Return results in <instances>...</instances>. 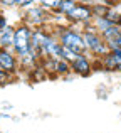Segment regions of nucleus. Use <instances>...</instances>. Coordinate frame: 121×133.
I'll use <instances>...</instances> for the list:
<instances>
[{"label": "nucleus", "mask_w": 121, "mask_h": 133, "mask_svg": "<svg viewBox=\"0 0 121 133\" xmlns=\"http://www.w3.org/2000/svg\"><path fill=\"white\" fill-rule=\"evenodd\" d=\"M81 32H82V39H84L86 51L94 59H101L103 56H106L109 52V47L106 44V41L103 39L101 32H98L92 27V24H88V25L81 27Z\"/></svg>", "instance_id": "1"}, {"label": "nucleus", "mask_w": 121, "mask_h": 133, "mask_svg": "<svg viewBox=\"0 0 121 133\" xmlns=\"http://www.w3.org/2000/svg\"><path fill=\"white\" fill-rule=\"evenodd\" d=\"M22 22L29 24L30 27H47L54 22V15L46 9H42L39 3L22 10Z\"/></svg>", "instance_id": "2"}, {"label": "nucleus", "mask_w": 121, "mask_h": 133, "mask_svg": "<svg viewBox=\"0 0 121 133\" xmlns=\"http://www.w3.org/2000/svg\"><path fill=\"white\" fill-rule=\"evenodd\" d=\"M32 29L29 24L22 22L15 25V36H13V44H12V51L17 54V57L27 54L30 49V41H32Z\"/></svg>", "instance_id": "3"}, {"label": "nucleus", "mask_w": 121, "mask_h": 133, "mask_svg": "<svg viewBox=\"0 0 121 133\" xmlns=\"http://www.w3.org/2000/svg\"><path fill=\"white\" fill-rule=\"evenodd\" d=\"M92 19H94V15H92L91 5H88V3H76V7L69 12V15L64 19V22L81 29V27L91 24Z\"/></svg>", "instance_id": "4"}, {"label": "nucleus", "mask_w": 121, "mask_h": 133, "mask_svg": "<svg viewBox=\"0 0 121 133\" xmlns=\"http://www.w3.org/2000/svg\"><path fill=\"white\" fill-rule=\"evenodd\" d=\"M92 62H94V57H92L88 51L82 52V54H77V57L71 62L72 74L79 76V78H89V76L94 72Z\"/></svg>", "instance_id": "5"}, {"label": "nucleus", "mask_w": 121, "mask_h": 133, "mask_svg": "<svg viewBox=\"0 0 121 133\" xmlns=\"http://www.w3.org/2000/svg\"><path fill=\"white\" fill-rule=\"evenodd\" d=\"M0 68L5 69L7 72L19 78L20 72V62L17 54L12 51V47H0Z\"/></svg>", "instance_id": "6"}, {"label": "nucleus", "mask_w": 121, "mask_h": 133, "mask_svg": "<svg viewBox=\"0 0 121 133\" xmlns=\"http://www.w3.org/2000/svg\"><path fill=\"white\" fill-rule=\"evenodd\" d=\"M13 36H15V25H7L0 30V47H12Z\"/></svg>", "instance_id": "7"}, {"label": "nucleus", "mask_w": 121, "mask_h": 133, "mask_svg": "<svg viewBox=\"0 0 121 133\" xmlns=\"http://www.w3.org/2000/svg\"><path fill=\"white\" fill-rule=\"evenodd\" d=\"M72 74L71 62L64 61V59H57L56 62V78H69Z\"/></svg>", "instance_id": "8"}, {"label": "nucleus", "mask_w": 121, "mask_h": 133, "mask_svg": "<svg viewBox=\"0 0 121 133\" xmlns=\"http://www.w3.org/2000/svg\"><path fill=\"white\" fill-rule=\"evenodd\" d=\"M91 24H92V27H94V29L98 30V32H104L106 29H109V27L113 25V24L109 22V20L106 19V17H94Z\"/></svg>", "instance_id": "9"}, {"label": "nucleus", "mask_w": 121, "mask_h": 133, "mask_svg": "<svg viewBox=\"0 0 121 133\" xmlns=\"http://www.w3.org/2000/svg\"><path fill=\"white\" fill-rule=\"evenodd\" d=\"M91 10H92V15H94V17H104L106 14H108L109 7L104 5V3L99 0V2H94V3L91 5Z\"/></svg>", "instance_id": "10"}, {"label": "nucleus", "mask_w": 121, "mask_h": 133, "mask_svg": "<svg viewBox=\"0 0 121 133\" xmlns=\"http://www.w3.org/2000/svg\"><path fill=\"white\" fill-rule=\"evenodd\" d=\"M119 34H121L119 32V27L118 25H111L109 29H106L104 32H101V36H103V39H104L106 42H111V41H115Z\"/></svg>", "instance_id": "11"}, {"label": "nucleus", "mask_w": 121, "mask_h": 133, "mask_svg": "<svg viewBox=\"0 0 121 133\" xmlns=\"http://www.w3.org/2000/svg\"><path fill=\"white\" fill-rule=\"evenodd\" d=\"M104 17L113 24V25H118V27L121 25V10H118V9H109L108 14H106Z\"/></svg>", "instance_id": "12"}, {"label": "nucleus", "mask_w": 121, "mask_h": 133, "mask_svg": "<svg viewBox=\"0 0 121 133\" xmlns=\"http://www.w3.org/2000/svg\"><path fill=\"white\" fill-rule=\"evenodd\" d=\"M76 57H77V52H74L72 49H69V47H64V45L61 47V59H64V61H67V62H72Z\"/></svg>", "instance_id": "13"}, {"label": "nucleus", "mask_w": 121, "mask_h": 133, "mask_svg": "<svg viewBox=\"0 0 121 133\" xmlns=\"http://www.w3.org/2000/svg\"><path fill=\"white\" fill-rule=\"evenodd\" d=\"M59 3H61V0H39V5L42 7V9H46L47 12H51V14L57 9Z\"/></svg>", "instance_id": "14"}, {"label": "nucleus", "mask_w": 121, "mask_h": 133, "mask_svg": "<svg viewBox=\"0 0 121 133\" xmlns=\"http://www.w3.org/2000/svg\"><path fill=\"white\" fill-rule=\"evenodd\" d=\"M15 79L17 78L13 74H10V72H7L5 69L0 68V86H7V84H10V83H13Z\"/></svg>", "instance_id": "15"}, {"label": "nucleus", "mask_w": 121, "mask_h": 133, "mask_svg": "<svg viewBox=\"0 0 121 133\" xmlns=\"http://www.w3.org/2000/svg\"><path fill=\"white\" fill-rule=\"evenodd\" d=\"M35 3H39V0H17V9L25 10V9H29V7L35 5Z\"/></svg>", "instance_id": "16"}, {"label": "nucleus", "mask_w": 121, "mask_h": 133, "mask_svg": "<svg viewBox=\"0 0 121 133\" xmlns=\"http://www.w3.org/2000/svg\"><path fill=\"white\" fill-rule=\"evenodd\" d=\"M0 7H3V9H13V7H17V0H0Z\"/></svg>", "instance_id": "17"}, {"label": "nucleus", "mask_w": 121, "mask_h": 133, "mask_svg": "<svg viewBox=\"0 0 121 133\" xmlns=\"http://www.w3.org/2000/svg\"><path fill=\"white\" fill-rule=\"evenodd\" d=\"M104 5H108L109 9H118V7L121 5V0H101Z\"/></svg>", "instance_id": "18"}, {"label": "nucleus", "mask_w": 121, "mask_h": 133, "mask_svg": "<svg viewBox=\"0 0 121 133\" xmlns=\"http://www.w3.org/2000/svg\"><path fill=\"white\" fill-rule=\"evenodd\" d=\"M7 25H9V19H7V15H5V14H2V12H0V30H2V29H5Z\"/></svg>", "instance_id": "19"}, {"label": "nucleus", "mask_w": 121, "mask_h": 133, "mask_svg": "<svg viewBox=\"0 0 121 133\" xmlns=\"http://www.w3.org/2000/svg\"><path fill=\"white\" fill-rule=\"evenodd\" d=\"M77 3H88V5H92L94 2H99V0H76Z\"/></svg>", "instance_id": "20"}]
</instances>
